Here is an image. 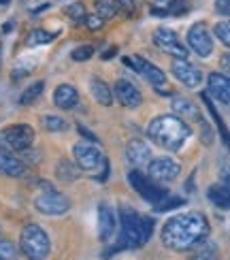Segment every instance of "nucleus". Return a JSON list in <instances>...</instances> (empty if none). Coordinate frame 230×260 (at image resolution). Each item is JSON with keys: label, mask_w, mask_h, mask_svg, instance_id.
Masks as SVG:
<instances>
[{"label": "nucleus", "mask_w": 230, "mask_h": 260, "mask_svg": "<svg viewBox=\"0 0 230 260\" xmlns=\"http://www.w3.org/2000/svg\"><path fill=\"white\" fill-rule=\"evenodd\" d=\"M73 154L77 160V167L83 171H98V167L105 165V158L94 143H75Z\"/></svg>", "instance_id": "8"}, {"label": "nucleus", "mask_w": 230, "mask_h": 260, "mask_svg": "<svg viewBox=\"0 0 230 260\" xmlns=\"http://www.w3.org/2000/svg\"><path fill=\"white\" fill-rule=\"evenodd\" d=\"M215 37L220 39L226 47H230V21H220V24H215Z\"/></svg>", "instance_id": "33"}, {"label": "nucleus", "mask_w": 230, "mask_h": 260, "mask_svg": "<svg viewBox=\"0 0 230 260\" xmlns=\"http://www.w3.org/2000/svg\"><path fill=\"white\" fill-rule=\"evenodd\" d=\"M201 99H203V103H205V107H207V109H209V113H211V117H213V122H215L217 130H220V135H222V141H224V145H226V147H230V133H228L226 124L222 122L220 113L215 111V107H213V103H211V99H209V94H203Z\"/></svg>", "instance_id": "23"}, {"label": "nucleus", "mask_w": 230, "mask_h": 260, "mask_svg": "<svg viewBox=\"0 0 230 260\" xmlns=\"http://www.w3.org/2000/svg\"><path fill=\"white\" fill-rule=\"evenodd\" d=\"M188 45L194 53H199L201 58H209L211 51H213V41H211V35L207 30L205 24H194L190 30H188Z\"/></svg>", "instance_id": "9"}, {"label": "nucleus", "mask_w": 230, "mask_h": 260, "mask_svg": "<svg viewBox=\"0 0 230 260\" xmlns=\"http://www.w3.org/2000/svg\"><path fill=\"white\" fill-rule=\"evenodd\" d=\"M124 64H126V67H130V69H135L137 73H141L153 85H164V83H167V75H164V71L158 69L156 64L147 62L145 58H139V56L137 58H124Z\"/></svg>", "instance_id": "13"}, {"label": "nucleus", "mask_w": 230, "mask_h": 260, "mask_svg": "<svg viewBox=\"0 0 230 260\" xmlns=\"http://www.w3.org/2000/svg\"><path fill=\"white\" fill-rule=\"evenodd\" d=\"M115 226H117V218L113 209L109 205H101L98 207V237L101 241H111L115 235Z\"/></svg>", "instance_id": "15"}, {"label": "nucleus", "mask_w": 230, "mask_h": 260, "mask_svg": "<svg viewBox=\"0 0 230 260\" xmlns=\"http://www.w3.org/2000/svg\"><path fill=\"white\" fill-rule=\"evenodd\" d=\"M113 92L117 96V101L124 107H128V109H137V107L143 103V96L137 90V85L130 83L128 79H117L113 85Z\"/></svg>", "instance_id": "14"}, {"label": "nucleus", "mask_w": 230, "mask_h": 260, "mask_svg": "<svg viewBox=\"0 0 230 260\" xmlns=\"http://www.w3.org/2000/svg\"><path fill=\"white\" fill-rule=\"evenodd\" d=\"M173 109L175 113H177L181 120H192V122H203V115L199 111V107H196L194 103H190L188 99H175L173 101Z\"/></svg>", "instance_id": "22"}, {"label": "nucleus", "mask_w": 230, "mask_h": 260, "mask_svg": "<svg viewBox=\"0 0 230 260\" xmlns=\"http://www.w3.org/2000/svg\"><path fill=\"white\" fill-rule=\"evenodd\" d=\"M119 224H122V235H119V239H117L119 243L111 252L143 247L153 233V220L145 218V215H141L139 211L128 209V207L119 209ZM111 252H107V254H111Z\"/></svg>", "instance_id": "2"}, {"label": "nucleus", "mask_w": 230, "mask_h": 260, "mask_svg": "<svg viewBox=\"0 0 230 260\" xmlns=\"http://www.w3.org/2000/svg\"><path fill=\"white\" fill-rule=\"evenodd\" d=\"M0 256L3 258H15V247L11 245L9 241H0Z\"/></svg>", "instance_id": "37"}, {"label": "nucleus", "mask_w": 230, "mask_h": 260, "mask_svg": "<svg viewBox=\"0 0 230 260\" xmlns=\"http://www.w3.org/2000/svg\"><path fill=\"white\" fill-rule=\"evenodd\" d=\"M179 205H183V199H179V197H171L169 199V194H167V197H164L160 203H156V209L158 211H169V209L179 207Z\"/></svg>", "instance_id": "34"}, {"label": "nucleus", "mask_w": 230, "mask_h": 260, "mask_svg": "<svg viewBox=\"0 0 230 260\" xmlns=\"http://www.w3.org/2000/svg\"><path fill=\"white\" fill-rule=\"evenodd\" d=\"M64 15H67L73 24H83L87 13H85V7L81 3H73V5H67L64 7Z\"/></svg>", "instance_id": "30"}, {"label": "nucleus", "mask_w": 230, "mask_h": 260, "mask_svg": "<svg viewBox=\"0 0 230 260\" xmlns=\"http://www.w3.org/2000/svg\"><path fill=\"white\" fill-rule=\"evenodd\" d=\"M11 3V0H0V5H9Z\"/></svg>", "instance_id": "42"}, {"label": "nucleus", "mask_w": 230, "mask_h": 260, "mask_svg": "<svg viewBox=\"0 0 230 260\" xmlns=\"http://www.w3.org/2000/svg\"><path fill=\"white\" fill-rule=\"evenodd\" d=\"M153 43H156V47H160L162 51L171 53L173 58H188V49L181 45L177 35L169 28H158L153 32Z\"/></svg>", "instance_id": "10"}, {"label": "nucleus", "mask_w": 230, "mask_h": 260, "mask_svg": "<svg viewBox=\"0 0 230 260\" xmlns=\"http://www.w3.org/2000/svg\"><path fill=\"white\" fill-rule=\"evenodd\" d=\"M94 56V47L92 45H79V47H75L73 53H71V58L75 62H85V60H90Z\"/></svg>", "instance_id": "32"}, {"label": "nucleus", "mask_w": 230, "mask_h": 260, "mask_svg": "<svg viewBox=\"0 0 230 260\" xmlns=\"http://www.w3.org/2000/svg\"><path fill=\"white\" fill-rule=\"evenodd\" d=\"M207 197L209 201L220 209H230V173L222 177V183H215L207 190Z\"/></svg>", "instance_id": "17"}, {"label": "nucleus", "mask_w": 230, "mask_h": 260, "mask_svg": "<svg viewBox=\"0 0 230 260\" xmlns=\"http://www.w3.org/2000/svg\"><path fill=\"white\" fill-rule=\"evenodd\" d=\"M209 222L201 211H188L171 218L162 229V243L171 250L185 252L207 239Z\"/></svg>", "instance_id": "1"}, {"label": "nucleus", "mask_w": 230, "mask_h": 260, "mask_svg": "<svg viewBox=\"0 0 230 260\" xmlns=\"http://www.w3.org/2000/svg\"><path fill=\"white\" fill-rule=\"evenodd\" d=\"M90 92L94 96V101L103 107H109L113 105V90L101 79V77H92L90 79Z\"/></svg>", "instance_id": "21"}, {"label": "nucleus", "mask_w": 230, "mask_h": 260, "mask_svg": "<svg viewBox=\"0 0 230 260\" xmlns=\"http://www.w3.org/2000/svg\"><path fill=\"white\" fill-rule=\"evenodd\" d=\"M209 94H213L217 101L230 105V77L222 73H211L209 75Z\"/></svg>", "instance_id": "18"}, {"label": "nucleus", "mask_w": 230, "mask_h": 260, "mask_svg": "<svg viewBox=\"0 0 230 260\" xmlns=\"http://www.w3.org/2000/svg\"><path fill=\"white\" fill-rule=\"evenodd\" d=\"M188 11H190L188 0H171V3L164 7V9H156V7H153L151 13H153V15L169 17V15H183V13H188Z\"/></svg>", "instance_id": "24"}, {"label": "nucleus", "mask_w": 230, "mask_h": 260, "mask_svg": "<svg viewBox=\"0 0 230 260\" xmlns=\"http://www.w3.org/2000/svg\"><path fill=\"white\" fill-rule=\"evenodd\" d=\"M41 124H43V128H45V130H49V133H62V130L69 128L67 120H62L60 115H43Z\"/></svg>", "instance_id": "29"}, {"label": "nucleus", "mask_w": 230, "mask_h": 260, "mask_svg": "<svg viewBox=\"0 0 230 260\" xmlns=\"http://www.w3.org/2000/svg\"><path fill=\"white\" fill-rule=\"evenodd\" d=\"M147 137L153 141L156 145L169 149V151H177L185 145V141L190 137V126L185 124L181 117L175 115H158L156 120H151L147 126Z\"/></svg>", "instance_id": "3"}, {"label": "nucleus", "mask_w": 230, "mask_h": 260, "mask_svg": "<svg viewBox=\"0 0 230 260\" xmlns=\"http://www.w3.org/2000/svg\"><path fill=\"white\" fill-rule=\"evenodd\" d=\"M220 67L228 73V77H230V51L226 53V56H222V60H220Z\"/></svg>", "instance_id": "39"}, {"label": "nucleus", "mask_w": 230, "mask_h": 260, "mask_svg": "<svg viewBox=\"0 0 230 260\" xmlns=\"http://www.w3.org/2000/svg\"><path fill=\"white\" fill-rule=\"evenodd\" d=\"M77 103H79V92L71 83H62L53 92V105L60 107V109H73Z\"/></svg>", "instance_id": "20"}, {"label": "nucleus", "mask_w": 230, "mask_h": 260, "mask_svg": "<svg viewBox=\"0 0 230 260\" xmlns=\"http://www.w3.org/2000/svg\"><path fill=\"white\" fill-rule=\"evenodd\" d=\"M56 37H58L56 32H47V30H41V28H37V30L28 32V37H26V45H28V47L47 45V43H51V41L56 39Z\"/></svg>", "instance_id": "26"}, {"label": "nucleus", "mask_w": 230, "mask_h": 260, "mask_svg": "<svg viewBox=\"0 0 230 260\" xmlns=\"http://www.w3.org/2000/svg\"><path fill=\"white\" fill-rule=\"evenodd\" d=\"M56 175L62 179V181H75L79 177V167L73 165L69 160H60L58 167H56Z\"/></svg>", "instance_id": "27"}, {"label": "nucleus", "mask_w": 230, "mask_h": 260, "mask_svg": "<svg viewBox=\"0 0 230 260\" xmlns=\"http://www.w3.org/2000/svg\"><path fill=\"white\" fill-rule=\"evenodd\" d=\"M35 143V128L28 124H11L0 130V151H26Z\"/></svg>", "instance_id": "5"}, {"label": "nucleus", "mask_w": 230, "mask_h": 260, "mask_svg": "<svg viewBox=\"0 0 230 260\" xmlns=\"http://www.w3.org/2000/svg\"><path fill=\"white\" fill-rule=\"evenodd\" d=\"M171 69H173L175 77H177L183 85H188V88H196V85H201V81H203L201 69H196L194 64H190L188 58H175Z\"/></svg>", "instance_id": "12"}, {"label": "nucleus", "mask_w": 230, "mask_h": 260, "mask_svg": "<svg viewBox=\"0 0 230 260\" xmlns=\"http://www.w3.org/2000/svg\"><path fill=\"white\" fill-rule=\"evenodd\" d=\"M119 13L124 17H135L137 15V3L135 0H119Z\"/></svg>", "instance_id": "35"}, {"label": "nucleus", "mask_w": 230, "mask_h": 260, "mask_svg": "<svg viewBox=\"0 0 230 260\" xmlns=\"http://www.w3.org/2000/svg\"><path fill=\"white\" fill-rule=\"evenodd\" d=\"M179 162H175L173 158H156V160H151L149 162V167H147V175L151 179H158V181H173V179H177L179 175Z\"/></svg>", "instance_id": "11"}, {"label": "nucleus", "mask_w": 230, "mask_h": 260, "mask_svg": "<svg viewBox=\"0 0 230 260\" xmlns=\"http://www.w3.org/2000/svg\"><path fill=\"white\" fill-rule=\"evenodd\" d=\"M215 11L230 17V0H215Z\"/></svg>", "instance_id": "38"}, {"label": "nucleus", "mask_w": 230, "mask_h": 260, "mask_svg": "<svg viewBox=\"0 0 230 260\" xmlns=\"http://www.w3.org/2000/svg\"><path fill=\"white\" fill-rule=\"evenodd\" d=\"M126 158H128V162L133 167L141 169V167H145V165L151 162V151H149L147 143L135 139V141H130V143L126 145Z\"/></svg>", "instance_id": "16"}, {"label": "nucleus", "mask_w": 230, "mask_h": 260, "mask_svg": "<svg viewBox=\"0 0 230 260\" xmlns=\"http://www.w3.org/2000/svg\"><path fill=\"white\" fill-rule=\"evenodd\" d=\"M0 260H7V258H3V256H0Z\"/></svg>", "instance_id": "43"}, {"label": "nucleus", "mask_w": 230, "mask_h": 260, "mask_svg": "<svg viewBox=\"0 0 230 260\" xmlns=\"http://www.w3.org/2000/svg\"><path fill=\"white\" fill-rule=\"evenodd\" d=\"M19 250L30 260H45L51 250L47 233L37 224H26L19 233Z\"/></svg>", "instance_id": "4"}, {"label": "nucleus", "mask_w": 230, "mask_h": 260, "mask_svg": "<svg viewBox=\"0 0 230 260\" xmlns=\"http://www.w3.org/2000/svg\"><path fill=\"white\" fill-rule=\"evenodd\" d=\"M77 130H79V133H81V135H83V137H85L87 141H92V143H94V141H96V143H98V139H96V137H94V135L90 133V130H85L83 126H77Z\"/></svg>", "instance_id": "40"}, {"label": "nucleus", "mask_w": 230, "mask_h": 260, "mask_svg": "<svg viewBox=\"0 0 230 260\" xmlns=\"http://www.w3.org/2000/svg\"><path fill=\"white\" fill-rule=\"evenodd\" d=\"M190 260H217V247L213 243H205L203 247L194 252V256Z\"/></svg>", "instance_id": "31"}, {"label": "nucleus", "mask_w": 230, "mask_h": 260, "mask_svg": "<svg viewBox=\"0 0 230 260\" xmlns=\"http://www.w3.org/2000/svg\"><path fill=\"white\" fill-rule=\"evenodd\" d=\"M83 24H85L87 28H90V30H101V28H103V24H105V19H103L101 15H96V13H94V15H87Z\"/></svg>", "instance_id": "36"}, {"label": "nucleus", "mask_w": 230, "mask_h": 260, "mask_svg": "<svg viewBox=\"0 0 230 260\" xmlns=\"http://www.w3.org/2000/svg\"><path fill=\"white\" fill-rule=\"evenodd\" d=\"M43 90H45V81H35L32 85H28L24 92H21L19 103H21V105H32V103H35L39 96L43 94Z\"/></svg>", "instance_id": "28"}, {"label": "nucleus", "mask_w": 230, "mask_h": 260, "mask_svg": "<svg viewBox=\"0 0 230 260\" xmlns=\"http://www.w3.org/2000/svg\"><path fill=\"white\" fill-rule=\"evenodd\" d=\"M94 7H96V15H101L105 21L113 19L119 13V0H96Z\"/></svg>", "instance_id": "25"}, {"label": "nucleus", "mask_w": 230, "mask_h": 260, "mask_svg": "<svg viewBox=\"0 0 230 260\" xmlns=\"http://www.w3.org/2000/svg\"><path fill=\"white\" fill-rule=\"evenodd\" d=\"M35 209L45 215H62L71 209V201L58 190H43L35 199Z\"/></svg>", "instance_id": "6"}, {"label": "nucleus", "mask_w": 230, "mask_h": 260, "mask_svg": "<svg viewBox=\"0 0 230 260\" xmlns=\"http://www.w3.org/2000/svg\"><path fill=\"white\" fill-rule=\"evenodd\" d=\"M0 175L5 177H24L26 165L9 151H0Z\"/></svg>", "instance_id": "19"}, {"label": "nucleus", "mask_w": 230, "mask_h": 260, "mask_svg": "<svg viewBox=\"0 0 230 260\" xmlns=\"http://www.w3.org/2000/svg\"><path fill=\"white\" fill-rule=\"evenodd\" d=\"M111 56H115V47H111V49H107V51L103 53V58H105V60H109V58H111Z\"/></svg>", "instance_id": "41"}, {"label": "nucleus", "mask_w": 230, "mask_h": 260, "mask_svg": "<svg viewBox=\"0 0 230 260\" xmlns=\"http://www.w3.org/2000/svg\"><path fill=\"white\" fill-rule=\"evenodd\" d=\"M128 181H130V186L141 194V197H143L145 201H149V203H153V205L160 203L169 194L167 188H160L149 175H143L141 171H130L128 173Z\"/></svg>", "instance_id": "7"}]
</instances>
